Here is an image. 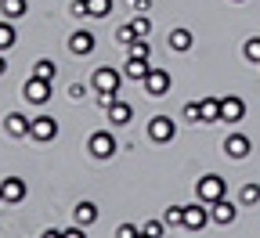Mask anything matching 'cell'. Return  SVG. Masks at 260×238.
I'll return each instance as SVG.
<instances>
[{"mask_svg":"<svg viewBox=\"0 0 260 238\" xmlns=\"http://www.w3.org/2000/svg\"><path fill=\"white\" fill-rule=\"evenodd\" d=\"M184 119L188 123H203V105H199V101H188V105H184Z\"/></svg>","mask_w":260,"mask_h":238,"instance_id":"obj_29","label":"cell"},{"mask_svg":"<svg viewBox=\"0 0 260 238\" xmlns=\"http://www.w3.org/2000/svg\"><path fill=\"white\" fill-rule=\"evenodd\" d=\"M162 224L167 227H184V206H170L167 217H162Z\"/></svg>","mask_w":260,"mask_h":238,"instance_id":"obj_25","label":"cell"},{"mask_svg":"<svg viewBox=\"0 0 260 238\" xmlns=\"http://www.w3.org/2000/svg\"><path fill=\"white\" fill-rule=\"evenodd\" d=\"M65 234H69V238H83V224H76V227H69V231H65Z\"/></svg>","mask_w":260,"mask_h":238,"instance_id":"obj_35","label":"cell"},{"mask_svg":"<svg viewBox=\"0 0 260 238\" xmlns=\"http://www.w3.org/2000/svg\"><path fill=\"white\" fill-rule=\"evenodd\" d=\"M69 97H73V101H83V97H87V83H73V87H69Z\"/></svg>","mask_w":260,"mask_h":238,"instance_id":"obj_32","label":"cell"},{"mask_svg":"<svg viewBox=\"0 0 260 238\" xmlns=\"http://www.w3.org/2000/svg\"><path fill=\"white\" fill-rule=\"evenodd\" d=\"M242 116H246V101L235 94H224L220 97V123H242Z\"/></svg>","mask_w":260,"mask_h":238,"instance_id":"obj_8","label":"cell"},{"mask_svg":"<svg viewBox=\"0 0 260 238\" xmlns=\"http://www.w3.org/2000/svg\"><path fill=\"white\" fill-rule=\"evenodd\" d=\"M224 152L232 155V159H246V155L253 152V141L246 138V133H232V138L224 141Z\"/></svg>","mask_w":260,"mask_h":238,"instance_id":"obj_13","label":"cell"},{"mask_svg":"<svg viewBox=\"0 0 260 238\" xmlns=\"http://www.w3.org/2000/svg\"><path fill=\"white\" fill-rule=\"evenodd\" d=\"M130 8H134V11H148V0H130Z\"/></svg>","mask_w":260,"mask_h":238,"instance_id":"obj_36","label":"cell"},{"mask_svg":"<svg viewBox=\"0 0 260 238\" xmlns=\"http://www.w3.org/2000/svg\"><path fill=\"white\" fill-rule=\"evenodd\" d=\"M4 73H8V61H4V58H0V76H4Z\"/></svg>","mask_w":260,"mask_h":238,"instance_id":"obj_37","label":"cell"},{"mask_svg":"<svg viewBox=\"0 0 260 238\" xmlns=\"http://www.w3.org/2000/svg\"><path fill=\"white\" fill-rule=\"evenodd\" d=\"M130 25L138 29V37H148V32H152V22L145 18V11H134V22H130Z\"/></svg>","mask_w":260,"mask_h":238,"instance_id":"obj_28","label":"cell"},{"mask_svg":"<svg viewBox=\"0 0 260 238\" xmlns=\"http://www.w3.org/2000/svg\"><path fill=\"white\" fill-rule=\"evenodd\" d=\"M32 76H40V80H51V83H54L58 65H54L51 58H40V61H32Z\"/></svg>","mask_w":260,"mask_h":238,"instance_id":"obj_20","label":"cell"},{"mask_svg":"<svg viewBox=\"0 0 260 238\" xmlns=\"http://www.w3.org/2000/svg\"><path fill=\"white\" fill-rule=\"evenodd\" d=\"M73 15H76V18L87 15V0H73Z\"/></svg>","mask_w":260,"mask_h":238,"instance_id":"obj_34","label":"cell"},{"mask_svg":"<svg viewBox=\"0 0 260 238\" xmlns=\"http://www.w3.org/2000/svg\"><path fill=\"white\" fill-rule=\"evenodd\" d=\"M191 44H195V37H191L188 29H174V32H170V47H174V51L184 54V51H191Z\"/></svg>","mask_w":260,"mask_h":238,"instance_id":"obj_18","label":"cell"},{"mask_svg":"<svg viewBox=\"0 0 260 238\" xmlns=\"http://www.w3.org/2000/svg\"><path fill=\"white\" fill-rule=\"evenodd\" d=\"M94 47H98V40H94V32H90V29H76L73 37H69V51H73L76 58H87Z\"/></svg>","mask_w":260,"mask_h":238,"instance_id":"obj_10","label":"cell"},{"mask_svg":"<svg viewBox=\"0 0 260 238\" xmlns=\"http://www.w3.org/2000/svg\"><path fill=\"white\" fill-rule=\"evenodd\" d=\"M0 191H4V202H11V206L29 195V188H25L22 177H4V181H0Z\"/></svg>","mask_w":260,"mask_h":238,"instance_id":"obj_12","label":"cell"},{"mask_svg":"<svg viewBox=\"0 0 260 238\" xmlns=\"http://www.w3.org/2000/svg\"><path fill=\"white\" fill-rule=\"evenodd\" d=\"M235 4H242V0H235Z\"/></svg>","mask_w":260,"mask_h":238,"instance_id":"obj_39","label":"cell"},{"mask_svg":"<svg viewBox=\"0 0 260 238\" xmlns=\"http://www.w3.org/2000/svg\"><path fill=\"white\" fill-rule=\"evenodd\" d=\"M87 148H90L94 159H112L119 145H116V138H112L109 130H94V133H90V141H87Z\"/></svg>","mask_w":260,"mask_h":238,"instance_id":"obj_4","label":"cell"},{"mask_svg":"<svg viewBox=\"0 0 260 238\" xmlns=\"http://www.w3.org/2000/svg\"><path fill=\"white\" fill-rule=\"evenodd\" d=\"M116 40H119L123 47H130V44H134V40H138V29H134V25H130V22H126V25H119V29H116Z\"/></svg>","mask_w":260,"mask_h":238,"instance_id":"obj_26","label":"cell"},{"mask_svg":"<svg viewBox=\"0 0 260 238\" xmlns=\"http://www.w3.org/2000/svg\"><path fill=\"white\" fill-rule=\"evenodd\" d=\"M130 54H134V58H148V54H152V47L145 44V37H138L134 44H130Z\"/></svg>","mask_w":260,"mask_h":238,"instance_id":"obj_30","label":"cell"},{"mask_svg":"<svg viewBox=\"0 0 260 238\" xmlns=\"http://www.w3.org/2000/svg\"><path fill=\"white\" fill-rule=\"evenodd\" d=\"M119 83H123V73L112 69V65H98L94 76H90V87L98 94H119Z\"/></svg>","mask_w":260,"mask_h":238,"instance_id":"obj_2","label":"cell"},{"mask_svg":"<svg viewBox=\"0 0 260 238\" xmlns=\"http://www.w3.org/2000/svg\"><path fill=\"white\" fill-rule=\"evenodd\" d=\"M203 123H220V97H203Z\"/></svg>","mask_w":260,"mask_h":238,"instance_id":"obj_19","label":"cell"},{"mask_svg":"<svg viewBox=\"0 0 260 238\" xmlns=\"http://www.w3.org/2000/svg\"><path fill=\"white\" fill-rule=\"evenodd\" d=\"M0 202H4V191H0Z\"/></svg>","mask_w":260,"mask_h":238,"instance_id":"obj_38","label":"cell"},{"mask_svg":"<svg viewBox=\"0 0 260 238\" xmlns=\"http://www.w3.org/2000/svg\"><path fill=\"white\" fill-rule=\"evenodd\" d=\"M162 231H167V224H159V220H148L141 227V234H162Z\"/></svg>","mask_w":260,"mask_h":238,"instance_id":"obj_31","label":"cell"},{"mask_svg":"<svg viewBox=\"0 0 260 238\" xmlns=\"http://www.w3.org/2000/svg\"><path fill=\"white\" fill-rule=\"evenodd\" d=\"M210 217H213V224H220V227H228V224H235V217H239V210H235V202H228V195L224 198H217L213 206H210Z\"/></svg>","mask_w":260,"mask_h":238,"instance_id":"obj_11","label":"cell"},{"mask_svg":"<svg viewBox=\"0 0 260 238\" xmlns=\"http://www.w3.org/2000/svg\"><path fill=\"white\" fill-rule=\"evenodd\" d=\"M130 116H134V109H130L126 101H112V105H109V123L112 126H126Z\"/></svg>","mask_w":260,"mask_h":238,"instance_id":"obj_16","label":"cell"},{"mask_svg":"<svg viewBox=\"0 0 260 238\" xmlns=\"http://www.w3.org/2000/svg\"><path fill=\"white\" fill-rule=\"evenodd\" d=\"M0 11H4V18H25V11H29V4L25 0H0Z\"/></svg>","mask_w":260,"mask_h":238,"instance_id":"obj_17","label":"cell"},{"mask_svg":"<svg viewBox=\"0 0 260 238\" xmlns=\"http://www.w3.org/2000/svg\"><path fill=\"white\" fill-rule=\"evenodd\" d=\"M73 217H76V224H83V227H87V224H94V220H98V206H94V202H80V206L73 210Z\"/></svg>","mask_w":260,"mask_h":238,"instance_id":"obj_21","label":"cell"},{"mask_svg":"<svg viewBox=\"0 0 260 238\" xmlns=\"http://www.w3.org/2000/svg\"><path fill=\"white\" fill-rule=\"evenodd\" d=\"M170 87H174V76L162 69V65H152L148 76H145V94H148V97H167Z\"/></svg>","mask_w":260,"mask_h":238,"instance_id":"obj_3","label":"cell"},{"mask_svg":"<svg viewBox=\"0 0 260 238\" xmlns=\"http://www.w3.org/2000/svg\"><path fill=\"white\" fill-rule=\"evenodd\" d=\"M29 138L40 141V145L54 141V138H58V123H54V116H37V119H32V126H29Z\"/></svg>","mask_w":260,"mask_h":238,"instance_id":"obj_7","label":"cell"},{"mask_svg":"<svg viewBox=\"0 0 260 238\" xmlns=\"http://www.w3.org/2000/svg\"><path fill=\"white\" fill-rule=\"evenodd\" d=\"M29 105H47L51 101V80H40V76H29V83L22 87Z\"/></svg>","mask_w":260,"mask_h":238,"instance_id":"obj_6","label":"cell"},{"mask_svg":"<svg viewBox=\"0 0 260 238\" xmlns=\"http://www.w3.org/2000/svg\"><path fill=\"white\" fill-rule=\"evenodd\" d=\"M174 133H177V123H174L170 116H152V123H148V138H152L155 145L174 141Z\"/></svg>","mask_w":260,"mask_h":238,"instance_id":"obj_5","label":"cell"},{"mask_svg":"<svg viewBox=\"0 0 260 238\" xmlns=\"http://www.w3.org/2000/svg\"><path fill=\"white\" fill-rule=\"evenodd\" d=\"M242 54H246V61L260 65V37H249V40L242 44Z\"/></svg>","mask_w":260,"mask_h":238,"instance_id":"obj_23","label":"cell"},{"mask_svg":"<svg viewBox=\"0 0 260 238\" xmlns=\"http://www.w3.org/2000/svg\"><path fill=\"white\" fill-rule=\"evenodd\" d=\"M112 11V0H87V15L90 18H109Z\"/></svg>","mask_w":260,"mask_h":238,"instance_id":"obj_22","label":"cell"},{"mask_svg":"<svg viewBox=\"0 0 260 238\" xmlns=\"http://www.w3.org/2000/svg\"><path fill=\"white\" fill-rule=\"evenodd\" d=\"M210 220H213V217H210V210H206L203 198L195 202V206H184V227H188V231H203Z\"/></svg>","mask_w":260,"mask_h":238,"instance_id":"obj_9","label":"cell"},{"mask_svg":"<svg viewBox=\"0 0 260 238\" xmlns=\"http://www.w3.org/2000/svg\"><path fill=\"white\" fill-rule=\"evenodd\" d=\"M8 47H15V25H11V18L0 22V51H8Z\"/></svg>","mask_w":260,"mask_h":238,"instance_id":"obj_24","label":"cell"},{"mask_svg":"<svg viewBox=\"0 0 260 238\" xmlns=\"http://www.w3.org/2000/svg\"><path fill=\"white\" fill-rule=\"evenodd\" d=\"M29 126H32V119H25L22 112H8V119H4V130L11 138H29Z\"/></svg>","mask_w":260,"mask_h":238,"instance_id":"obj_14","label":"cell"},{"mask_svg":"<svg viewBox=\"0 0 260 238\" xmlns=\"http://www.w3.org/2000/svg\"><path fill=\"white\" fill-rule=\"evenodd\" d=\"M116 234H119V238H134V234H141V227H134V224H123Z\"/></svg>","mask_w":260,"mask_h":238,"instance_id":"obj_33","label":"cell"},{"mask_svg":"<svg viewBox=\"0 0 260 238\" xmlns=\"http://www.w3.org/2000/svg\"><path fill=\"white\" fill-rule=\"evenodd\" d=\"M239 202H242V206H256V202H260V184H246Z\"/></svg>","mask_w":260,"mask_h":238,"instance_id":"obj_27","label":"cell"},{"mask_svg":"<svg viewBox=\"0 0 260 238\" xmlns=\"http://www.w3.org/2000/svg\"><path fill=\"white\" fill-rule=\"evenodd\" d=\"M195 195H199L206 206H213L217 198H224V195H228V181H224V177H217V174H206V177L195 181Z\"/></svg>","mask_w":260,"mask_h":238,"instance_id":"obj_1","label":"cell"},{"mask_svg":"<svg viewBox=\"0 0 260 238\" xmlns=\"http://www.w3.org/2000/svg\"><path fill=\"white\" fill-rule=\"evenodd\" d=\"M148 69H152L148 58H134V54H130V58H126V65H123V76H126V80H141V83H145Z\"/></svg>","mask_w":260,"mask_h":238,"instance_id":"obj_15","label":"cell"}]
</instances>
